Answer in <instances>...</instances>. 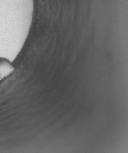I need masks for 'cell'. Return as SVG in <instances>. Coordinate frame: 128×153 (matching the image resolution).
<instances>
[{
    "instance_id": "obj_1",
    "label": "cell",
    "mask_w": 128,
    "mask_h": 153,
    "mask_svg": "<svg viewBox=\"0 0 128 153\" xmlns=\"http://www.w3.org/2000/svg\"><path fill=\"white\" fill-rule=\"evenodd\" d=\"M13 70V66L7 60L0 58V80L7 77Z\"/></svg>"
}]
</instances>
